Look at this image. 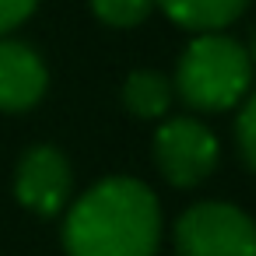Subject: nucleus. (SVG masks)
Listing matches in <instances>:
<instances>
[{"instance_id": "10", "label": "nucleus", "mask_w": 256, "mask_h": 256, "mask_svg": "<svg viewBox=\"0 0 256 256\" xmlns=\"http://www.w3.org/2000/svg\"><path fill=\"white\" fill-rule=\"evenodd\" d=\"M235 148L238 158L246 162V168L256 172V92H249L238 102V116H235Z\"/></svg>"}, {"instance_id": "7", "label": "nucleus", "mask_w": 256, "mask_h": 256, "mask_svg": "<svg viewBox=\"0 0 256 256\" xmlns=\"http://www.w3.org/2000/svg\"><path fill=\"white\" fill-rule=\"evenodd\" d=\"M154 8L165 11L168 22H176L186 32H221L232 22H238L249 8V0H154Z\"/></svg>"}, {"instance_id": "5", "label": "nucleus", "mask_w": 256, "mask_h": 256, "mask_svg": "<svg viewBox=\"0 0 256 256\" xmlns=\"http://www.w3.org/2000/svg\"><path fill=\"white\" fill-rule=\"evenodd\" d=\"M14 196L25 210L39 218H56L74 200L70 158L53 144H32L14 168Z\"/></svg>"}, {"instance_id": "11", "label": "nucleus", "mask_w": 256, "mask_h": 256, "mask_svg": "<svg viewBox=\"0 0 256 256\" xmlns=\"http://www.w3.org/2000/svg\"><path fill=\"white\" fill-rule=\"evenodd\" d=\"M39 8V0H0V36H11L22 28Z\"/></svg>"}, {"instance_id": "8", "label": "nucleus", "mask_w": 256, "mask_h": 256, "mask_svg": "<svg viewBox=\"0 0 256 256\" xmlns=\"http://www.w3.org/2000/svg\"><path fill=\"white\" fill-rule=\"evenodd\" d=\"M126 112L134 120H165L172 102H176V88H172V78L162 74V70H134L126 74L123 81V92H120Z\"/></svg>"}, {"instance_id": "9", "label": "nucleus", "mask_w": 256, "mask_h": 256, "mask_svg": "<svg viewBox=\"0 0 256 256\" xmlns=\"http://www.w3.org/2000/svg\"><path fill=\"white\" fill-rule=\"evenodd\" d=\"M92 14L109 28H137L151 18L154 0H88Z\"/></svg>"}, {"instance_id": "2", "label": "nucleus", "mask_w": 256, "mask_h": 256, "mask_svg": "<svg viewBox=\"0 0 256 256\" xmlns=\"http://www.w3.org/2000/svg\"><path fill=\"white\" fill-rule=\"evenodd\" d=\"M252 60L224 32H200L179 56L172 88L193 112H228L252 92Z\"/></svg>"}, {"instance_id": "12", "label": "nucleus", "mask_w": 256, "mask_h": 256, "mask_svg": "<svg viewBox=\"0 0 256 256\" xmlns=\"http://www.w3.org/2000/svg\"><path fill=\"white\" fill-rule=\"evenodd\" d=\"M249 60H252V67H256V36H252V46H249Z\"/></svg>"}, {"instance_id": "4", "label": "nucleus", "mask_w": 256, "mask_h": 256, "mask_svg": "<svg viewBox=\"0 0 256 256\" xmlns=\"http://www.w3.org/2000/svg\"><path fill=\"white\" fill-rule=\"evenodd\" d=\"M154 165L162 179L176 190H196L214 176L221 162V144L214 130L196 116H165L154 134Z\"/></svg>"}, {"instance_id": "6", "label": "nucleus", "mask_w": 256, "mask_h": 256, "mask_svg": "<svg viewBox=\"0 0 256 256\" xmlns=\"http://www.w3.org/2000/svg\"><path fill=\"white\" fill-rule=\"evenodd\" d=\"M50 92L42 53L22 39L0 36V112H28Z\"/></svg>"}, {"instance_id": "3", "label": "nucleus", "mask_w": 256, "mask_h": 256, "mask_svg": "<svg viewBox=\"0 0 256 256\" xmlns=\"http://www.w3.org/2000/svg\"><path fill=\"white\" fill-rule=\"evenodd\" d=\"M176 256H256V221L224 200L186 207L172 232Z\"/></svg>"}, {"instance_id": "1", "label": "nucleus", "mask_w": 256, "mask_h": 256, "mask_svg": "<svg viewBox=\"0 0 256 256\" xmlns=\"http://www.w3.org/2000/svg\"><path fill=\"white\" fill-rule=\"evenodd\" d=\"M162 204L154 190L134 176H109L67 204V256H158Z\"/></svg>"}]
</instances>
